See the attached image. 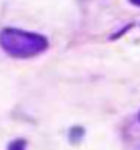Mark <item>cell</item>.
<instances>
[{
    "label": "cell",
    "instance_id": "1",
    "mask_svg": "<svg viewBox=\"0 0 140 150\" xmlns=\"http://www.w3.org/2000/svg\"><path fill=\"white\" fill-rule=\"evenodd\" d=\"M0 46L10 56L26 59L43 53L48 48V40L38 33H30L18 28H5L0 31Z\"/></svg>",
    "mask_w": 140,
    "mask_h": 150
},
{
    "label": "cell",
    "instance_id": "2",
    "mask_svg": "<svg viewBox=\"0 0 140 150\" xmlns=\"http://www.w3.org/2000/svg\"><path fill=\"white\" fill-rule=\"evenodd\" d=\"M130 2H132L134 5H137V7H140V0H130Z\"/></svg>",
    "mask_w": 140,
    "mask_h": 150
}]
</instances>
